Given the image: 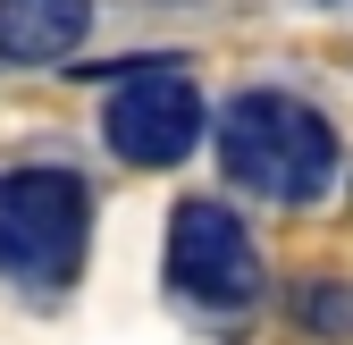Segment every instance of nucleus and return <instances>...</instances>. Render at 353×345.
<instances>
[{"label":"nucleus","instance_id":"nucleus-1","mask_svg":"<svg viewBox=\"0 0 353 345\" xmlns=\"http://www.w3.org/2000/svg\"><path fill=\"white\" fill-rule=\"evenodd\" d=\"M219 168L261 202H320L336 186V126L278 84H244L219 110Z\"/></svg>","mask_w":353,"mask_h":345},{"label":"nucleus","instance_id":"nucleus-2","mask_svg":"<svg viewBox=\"0 0 353 345\" xmlns=\"http://www.w3.org/2000/svg\"><path fill=\"white\" fill-rule=\"evenodd\" d=\"M93 244V194L76 168H9L0 177V278L26 295H59Z\"/></svg>","mask_w":353,"mask_h":345},{"label":"nucleus","instance_id":"nucleus-3","mask_svg":"<svg viewBox=\"0 0 353 345\" xmlns=\"http://www.w3.org/2000/svg\"><path fill=\"white\" fill-rule=\"evenodd\" d=\"M202 93H194V76L185 68H168L160 51L135 59L118 84H110V101H101V144L126 160V168H176L194 144H202Z\"/></svg>","mask_w":353,"mask_h":345},{"label":"nucleus","instance_id":"nucleus-4","mask_svg":"<svg viewBox=\"0 0 353 345\" xmlns=\"http://www.w3.org/2000/svg\"><path fill=\"white\" fill-rule=\"evenodd\" d=\"M168 286L202 312H252L261 304V244L228 202H176L168 219Z\"/></svg>","mask_w":353,"mask_h":345},{"label":"nucleus","instance_id":"nucleus-5","mask_svg":"<svg viewBox=\"0 0 353 345\" xmlns=\"http://www.w3.org/2000/svg\"><path fill=\"white\" fill-rule=\"evenodd\" d=\"M93 34V0H0V59L9 68H59Z\"/></svg>","mask_w":353,"mask_h":345},{"label":"nucleus","instance_id":"nucleus-6","mask_svg":"<svg viewBox=\"0 0 353 345\" xmlns=\"http://www.w3.org/2000/svg\"><path fill=\"white\" fill-rule=\"evenodd\" d=\"M286 312H294V328H312V337H353V286L345 278H303L286 295Z\"/></svg>","mask_w":353,"mask_h":345}]
</instances>
